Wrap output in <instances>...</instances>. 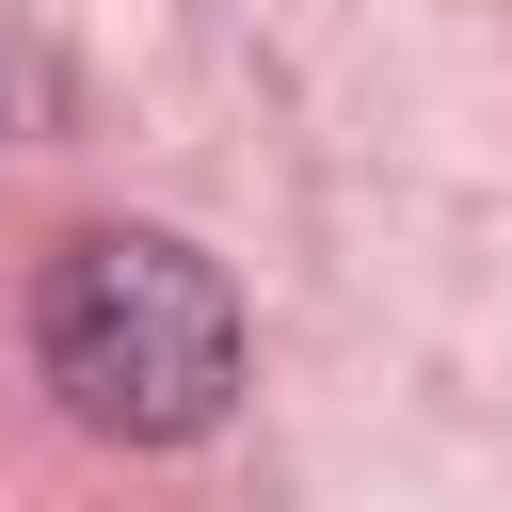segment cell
<instances>
[{
  "instance_id": "obj_1",
  "label": "cell",
  "mask_w": 512,
  "mask_h": 512,
  "mask_svg": "<svg viewBox=\"0 0 512 512\" xmlns=\"http://www.w3.org/2000/svg\"><path fill=\"white\" fill-rule=\"evenodd\" d=\"M32 368H48V400H64L80 432H112V448H192V432L240 400V288H224L192 240H160V224H96V240H64L48 288H32Z\"/></svg>"
}]
</instances>
